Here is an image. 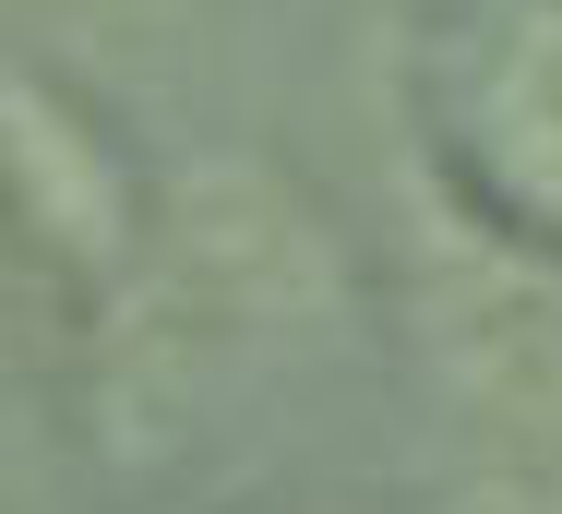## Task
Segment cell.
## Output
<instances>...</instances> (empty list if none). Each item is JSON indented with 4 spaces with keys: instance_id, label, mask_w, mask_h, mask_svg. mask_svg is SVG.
Masks as SVG:
<instances>
[{
    "instance_id": "1",
    "label": "cell",
    "mask_w": 562,
    "mask_h": 514,
    "mask_svg": "<svg viewBox=\"0 0 562 514\" xmlns=\"http://www.w3.org/2000/svg\"><path fill=\"white\" fill-rule=\"evenodd\" d=\"M454 144L515 227L562 239V0H491L454 36Z\"/></svg>"
}]
</instances>
